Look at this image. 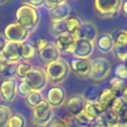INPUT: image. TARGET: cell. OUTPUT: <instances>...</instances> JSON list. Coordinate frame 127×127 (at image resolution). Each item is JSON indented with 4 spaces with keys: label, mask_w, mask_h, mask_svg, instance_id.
I'll use <instances>...</instances> for the list:
<instances>
[{
    "label": "cell",
    "mask_w": 127,
    "mask_h": 127,
    "mask_svg": "<svg viewBox=\"0 0 127 127\" xmlns=\"http://www.w3.org/2000/svg\"><path fill=\"white\" fill-rule=\"evenodd\" d=\"M15 18L18 24L23 26L31 33L38 27L41 15L38 9L28 5L27 3H23L17 8L15 12Z\"/></svg>",
    "instance_id": "cell-1"
},
{
    "label": "cell",
    "mask_w": 127,
    "mask_h": 127,
    "mask_svg": "<svg viewBox=\"0 0 127 127\" xmlns=\"http://www.w3.org/2000/svg\"><path fill=\"white\" fill-rule=\"evenodd\" d=\"M44 70L46 72L49 82L58 85L67 77L70 68L68 64L64 60L60 59L56 62L47 64Z\"/></svg>",
    "instance_id": "cell-2"
},
{
    "label": "cell",
    "mask_w": 127,
    "mask_h": 127,
    "mask_svg": "<svg viewBox=\"0 0 127 127\" xmlns=\"http://www.w3.org/2000/svg\"><path fill=\"white\" fill-rule=\"evenodd\" d=\"M121 2V0H95L93 6L99 18L112 19L120 12Z\"/></svg>",
    "instance_id": "cell-3"
},
{
    "label": "cell",
    "mask_w": 127,
    "mask_h": 127,
    "mask_svg": "<svg viewBox=\"0 0 127 127\" xmlns=\"http://www.w3.org/2000/svg\"><path fill=\"white\" fill-rule=\"evenodd\" d=\"M24 80L29 84L32 90L39 92L44 90L49 83L44 68L39 66H33Z\"/></svg>",
    "instance_id": "cell-4"
},
{
    "label": "cell",
    "mask_w": 127,
    "mask_h": 127,
    "mask_svg": "<svg viewBox=\"0 0 127 127\" xmlns=\"http://www.w3.org/2000/svg\"><path fill=\"white\" fill-rule=\"evenodd\" d=\"M111 70L110 62L103 57H98L90 61L89 77L95 81H101L107 77Z\"/></svg>",
    "instance_id": "cell-5"
},
{
    "label": "cell",
    "mask_w": 127,
    "mask_h": 127,
    "mask_svg": "<svg viewBox=\"0 0 127 127\" xmlns=\"http://www.w3.org/2000/svg\"><path fill=\"white\" fill-rule=\"evenodd\" d=\"M32 118L34 124H39L43 126H47L54 118L53 108L50 106L45 98L32 109Z\"/></svg>",
    "instance_id": "cell-6"
},
{
    "label": "cell",
    "mask_w": 127,
    "mask_h": 127,
    "mask_svg": "<svg viewBox=\"0 0 127 127\" xmlns=\"http://www.w3.org/2000/svg\"><path fill=\"white\" fill-rule=\"evenodd\" d=\"M3 36L5 37L7 42L22 44L24 42H27V39L30 36V32L17 22H12L5 27Z\"/></svg>",
    "instance_id": "cell-7"
},
{
    "label": "cell",
    "mask_w": 127,
    "mask_h": 127,
    "mask_svg": "<svg viewBox=\"0 0 127 127\" xmlns=\"http://www.w3.org/2000/svg\"><path fill=\"white\" fill-rule=\"evenodd\" d=\"M65 98L66 95L64 88L60 85H54L48 89L45 99L52 108H56L62 106L65 102Z\"/></svg>",
    "instance_id": "cell-8"
},
{
    "label": "cell",
    "mask_w": 127,
    "mask_h": 127,
    "mask_svg": "<svg viewBox=\"0 0 127 127\" xmlns=\"http://www.w3.org/2000/svg\"><path fill=\"white\" fill-rule=\"evenodd\" d=\"M94 47H95L94 42H90L84 39H79L75 41L72 55L75 59L88 60L89 57L93 54Z\"/></svg>",
    "instance_id": "cell-9"
},
{
    "label": "cell",
    "mask_w": 127,
    "mask_h": 127,
    "mask_svg": "<svg viewBox=\"0 0 127 127\" xmlns=\"http://www.w3.org/2000/svg\"><path fill=\"white\" fill-rule=\"evenodd\" d=\"M17 95V81L15 78L4 79L0 83V97L7 102H12Z\"/></svg>",
    "instance_id": "cell-10"
},
{
    "label": "cell",
    "mask_w": 127,
    "mask_h": 127,
    "mask_svg": "<svg viewBox=\"0 0 127 127\" xmlns=\"http://www.w3.org/2000/svg\"><path fill=\"white\" fill-rule=\"evenodd\" d=\"M64 103L67 113L73 118L77 116L79 113H81L84 110L85 106V101L82 98L81 94H74L70 96Z\"/></svg>",
    "instance_id": "cell-11"
},
{
    "label": "cell",
    "mask_w": 127,
    "mask_h": 127,
    "mask_svg": "<svg viewBox=\"0 0 127 127\" xmlns=\"http://www.w3.org/2000/svg\"><path fill=\"white\" fill-rule=\"evenodd\" d=\"M69 68L81 78H88L90 75V61L83 59H71Z\"/></svg>",
    "instance_id": "cell-12"
},
{
    "label": "cell",
    "mask_w": 127,
    "mask_h": 127,
    "mask_svg": "<svg viewBox=\"0 0 127 127\" xmlns=\"http://www.w3.org/2000/svg\"><path fill=\"white\" fill-rule=\"evenodd\" d=\"M55 46L58 48L60 53H64V54H72L74 45H75V40L69 33H64L59 37L56 38L55 41Z\"/></svg>",
    "instance_id": "cell-13"
},
{
    "label": "cell",
    "mask_w": 127,
    "mask_h": 127,
    "mask_svg": "<svg viewBox=\"0 0 127 127\" xmlns=\"http://www.w3.org/2000/svg\"><path fill=\"white\" fill-rule=\"evenodd\" d=\"M9 64H18L21 60V44L7 42L2 52Z\"/></svg>",
    "instance_id": "cell-14"
},
{
    "label": "cell",
    "mask_w": 127,
    "mask_h": 127,
    "mask_svg": "<svg viewBox=\"0 0 127 127\" xmlns=\"http://www.w3.org/2000/svg\"><path fill=\"white\" fill-rule=\"evenodd\" d=\"M94 45H96L97 50L101 54H109L113 52L114 43H113L112 35L109 33H103L98 35V37L94 42Z\"/></svg>",
    "instance_id": "cell-15"
},
{
    "label": "cell",
    "mask_w": 127,
    "mask_h": 127,
    "mask_svg": "<svg viewBox=\"0 0 127 127\" xmlns=\"http://www.w3.org/2000/svg\"><path fill=\"white\" fill-rule=\"evenodd\" d=\"M40 59L47 64L53 62H56L61 59V53L58 50V48L53 43H49V45L43 49L42 51L38 52Z\"/></svg>",
    "instance_id": "cell-16"
},
{
    "label": "cell",
    "mask_w": 127,
    "mask_h": 127,
    "mask_svg": "<svg viewBox=\"0 0 127 127\" xmlns=\"http://www.w3.org/2000/svg\"><path fill=\"white\" fill-rule=\"evenodd\" d=\"M79 37L80 39L95 42L96 38L98 37V29L92 22L84 21L81 23L79 28Z\"/></svg>",
    "instance_id": "cell-17"
},
{
    "label": "cell",
    "mask_w": 127,
    "mask_h": 127,
    "mask_svg": "<svg viewBox=\"0 0 127 127\" xmlns=\"http://www.w3.org/2000/svg\"><path fill=\"white\" fill-rule=\"evenodd\" d=\"M69 14H70V7L64 1L61 5L57 6L55 9L50 11V19H51V22L64 21L69 16Z\"/></svg>",
    "instance_id": "cell-18"
},
{
    "label": "cell",
    "mask_w": 127,
    "mask_h": 127,
    "mask_svg": "<svg viewBox=\"0 0 127 127\" xmlns=\"http://www.w3.org/2000/svg\"><path fill=\"white\" fill-rule=\"evenodd\" d=\"M116 93L110 88V87H105L102 90H100L98 98H97V103L104 109L107 110L110 108L113 100L116 98Z\"/></svg>",
    "instance_id": "cell-19"
},
{
    "label": "cell",
    "mask_w": 127,
    "mask_h": 127,
    "mask_svg": "<svg viewBox=\"0 0 127 127\" xmlns=\"http://www.w3.org/2000/svg\"><path fill=\"white\" fill-rule=\"evenodd\" d=\"M121 115L113 112L110 109L105 110L101 116L99 117V119L102 121V123L104 124V126H114V125H119V121H120Z\"/></svg>",
    "instance_id": "cell-20"
},
{
    "label": "cell",
    "mask_w": 127,
    "mask_h": 127,
    "mask_svg": "<svg viewBox=\"0 0 127 127\" xmlns=\"http://www.w3.org/2000/svg\"><path fill=\"white\" fill-rule=\"evenodd\" d=\"M37 54L35 46L30 42H24L21 44V59L26 63L33 60Z\"/></svg>",
    "instance_id": "cell-21"
},
{
    "label": "cell",
    "mask_w": 127,
    "mask_h": 127,
    "mask_svg": "<svg viewBox=\"0 0 127 127\" xmlns=\"http://www.w3.org/2000/svg\"><path fill=\"white\" fill-rule=\"evenodd\" d=\"M112 38L114 43V49L127 47V29L117 30L112 35Z\"/></svg>",
    "instance_id": "cell-22"
},
{
    "label": "cell",
    "mask_w": 127,
    "mask_h": 127,
    "mask_svg": "<svg viewBox=\"0 0 127 127\" xmlns=\"http://www.w3.org/2000/svg\"><path fill=\"white\" fill-rule=\"evenodd\" d=\"M84 111L94 119H97L101 116V114L105 110L97 103V101H95V102H85Z\"/></svg>",
    "instance_id": "cell-23"
},
{
    "label": "cell",
    "mask_w": 127,
    "mask_h": 127,
    "mask_svg": "<svg viewBox=\"0 0 127 127\" xmlns=\"http://www.w3.org/2000/svg\"><path fill=\"white\" fill-rule=\"evenodd\" d=\"M99 92H100V90L97 86L90 85V86H87L84 89L81 96H82V98L84 99L85 102H95V101H97Z\"/></svg>",
    "instance_id": "cell-24"
},
{
    "label": "cell",
    "mask_w": 127,
    "mask_h": 127,
    "mask_svg": "<svg viewBox=\"0 0 127 127\" xmlns=\"http://www.w3.org/2000/svg\"><path fill=\"white\" fill-rule=\"evenodd\" d=\"M64 23H65L66 32L69 33V34H73L74 32L79 30L82 21L76 16H68L64 20Z\"/></svg>",
    "instance_id": "cell-25"
},
{
    "label": "cell",
    "mask_w": 127,
    "mask_h": 127,
    "mask_svg": "<svg viewBox=\"0 0 127 127\" xmlns=\"http://www.w3.org/2000/svg\"><path fill=\"white\" fill-rule=\"evenodd\" d=\"M17 64H5L0 66V76L4 79H11L16 76Z\"/></svg>",
    "instance_id": "cell-26"
},
{
    "label": "cell",
    "mask_w": 127,
    "mask_h": 127,
    "mask_svg": "<svg viewBox=\"0 0 127 127\" xmlns=\"http://www.w3.org/2000/svg\"><path fill=\"white\" fill-rule=\"evenodd\" d=\"M43 99H44V97H43L42 92L34 91V90H32V91L25 97L26 104H27L30 108H32V109H33L34 107H36Z\"/></svg>",
    "instance_id": "cell-27"
},
{
    "label": "cell",
    "mask_w": 127,
    "mask_h": 127,
    "mask_svg": "<svg viewBox=\"0 0 127 127\" xmlns=\"http://www.w3.org/2000/svg\"><path fill=\"white\" fill-rule=\"evenodd\" d=\"M26 124L27 121L24 115L20 113H12L8 120L7 127H26Z\"/></svg>",
    "instance_id": "cell-28"
},
{
    "label": "cell",
    "mask_w": 127,
    "mask_h": 127,
    "mask_svg": "<svg viewBox=\"0 0 127 127\" xmlns=\"http://www.w3.org/2000/svg\"><path fill=\"white\" fill-rule=\"evenodd\" d=\"M32 67H33V65L29 63H26V62L18 63L17 66H16V76L18 78H20L21 80H24L25 77L27 76V74L32 69Z\"/></svg>",
    "instance_id": "cell-29"
},
{
    "label": "cell",
    "mask_w": 127,
    "mask_h": 127,
    "mask_svg": "<svg viewBox=\"0 0 127 127\" xmlns=\"http://www.w3.org/2000/svg\"><path fill=\"white\" fill-rule=\"evenodd\" d=\"M50 31L55 38L66 33V28H65V23L64 21H59V22H51L50 26Z\"/></svg>",
    "instance_id": "cell-30"
},
{
    "label": "cell",
    "mask_w": 127,
    "mask_h": 127,
    "mask_svg": "<svg viewBox=\"0 0 127 127\" xmlns=\"http://www.w3.org/2000/svg\"><path fill=\"white\" fill-rule=\"evenodd\" d=\"M109 84H110V88L116 93L117 96H120V93L121 91L123 90V88L126 86V82L125 80H122L118 77H112L109 81Z\"/></svg>",
    "instance_id": "cell-31"
},
{
    "label": "cell",
    "mask_w": 127,
    "mask_h": 127,
    "mask_svg": "<svg viewBox=\"0 0 127 127\" xmlns=\"http://www.w3.org/2000/svg\"><path fill=\"white\" fill-rule=\"evenodd\" d=\"M74 119L80 126H84V127H89L92 124V122L95 120L93 117H91L89 114H87L84 110L81 113H79L77 116H75Z\"/></svg>",
    "instance_id": "cell-32"
},
{
    "label": "cell",
    "mask_w": 127,
    "mask_h": 127,
    "mask_svg": "<svg viewBox=\"0 0 127 127\" xmlns=\"http://www.w3.org/2000/svg\"><path fill=\"white\" fill-rule=\"evenodd\" d=\"M11 115V109L6 105L0 104V127H7V123Z\"/></svg>",
    "instance_id": "cell-33"
},
{
    "label": "cell",
    "mask_w": 127,
    "mask_h": 127,
    "mask_svg": "<svg viewBox=\"0 0 127 127\" xmlns=\"http://www.w3.org/2000/svg\"><path fill=\"white\" fill-rule=\"evenodd\" d=\"M126 104H125V102L121 99V97L120 96H116V98L113 100V102H112V104H111V106H110V110H112L113 112H115V113H117V114H119V115H121L122 113H123V111H124V109L126 108Z\"/></svg>",
    "instance_id": "cell-34"
},
{
    "label": "cell",
    "mask_w": 127,
    "mask_h": 127,
    "mask_svg": "<svg viewBox=\"0 0 127 127\" xmlns=\"http://www.w3.org/2000/svg\"><path fill=\"white\" fill-rule=\"evenodd\" d=\"M69 122L66 118L63 117H55L50 121V123L46 127H69Z\"/></svg>",
    "instance_id": "cell-35"
},
{
    "label": "cell",
    "mask_w": 127,
    "mask_h": 127,
    "mask_svg": "<svg viewBox=\"0 0 127 127\" xmlns=\"http://www.w3.org/2000/svg\"><path fill=\"white\" fill-rule=\"evenodd\" d=\"M31 91H32L31 87L25 80H20L19 82H17V93L20 96L26 97Z\"/></svg>",
    "instance_id": "cell-36"
},
{
    "label": "cell",
    "mask_w": 127,
    "mask_h": 127,
    "mask_svg": "<svg viewBox=\"0 0 127 127\" xmlns=\"http://www.w3.org/2000/svg\"><path fill=\"white\" fill-rule=\"evenodd\" d=\"M114 74H115V77H118L122 80H125L127 79V66L126 64H118L115 69H114Z\"/></svg>",
    "instance_id": "cell-37"
},
{
    "label": "cell",
    "mask_w": 127,
    "mask_h": 127,
    "mask_svg": "<svg viewBox=\"0 0 127 127\" xmlns=\"http://www.w3.org/2000/svg\"><path fill=\"white\" fill-rule=\"evenodd\" d=\"M113 52H114L116 58H117L120 62H122V63H127V47L113 49Z\"/></svg>",
    "instance_id": "cell-38"
},
{
    "label": "cell",
    "mask_w": 127,
    "mask_h": 127,
    "mask_svg": "<svg viewBox=\"0 0 127 127\" xmlns=\"http://www.w3.org/2000/svg\"><path fill=\"white\" fill-rule=\"evenodd\" d=\"M64 0H44V7L49 10V11H52L53 9H55L57 6L61 5L62 3H64Z\"/></svg>",
    "instance_id": "cell-39"
},
{
    "label": "cell",
    "mask_w": 127,
    "mask_h": 127,
    "mask_svg": "<svg viewBox=\"0 0 127 127\" xmlns=\"http://www.w3.org/2000/svg\"><path fill=\"white\" fill-rule=\"evenodd\" d=\"M49 41L47 40V39H45V38H39L37 41H36V45H35V48H36V50L38 51V52H40V51H42L43 49H45L48 45H49Z\"/></svg>",
    "instance_id": "cell-40"
},
{
    "label": "cell",
    "mask_w": 127,
    "mask_h": 127,
    "mask_svg": "<svg viewBox=\"0 0 127 127\" xmlns=\"http://www.w3.org/2000/svg\"><path fill=\"white\" fill-rule=\"evenodd\" d=\"M25 3H27L28 5L36 8V9H38V8H40V7H42L44 5V0H29V1L25 2Z\"/></svg>",
    "instance_id": "cell-41"
},
{
    "label": "cell",
    "mask_w": 127,
    "mask_h": 127,
    "mask_svg": "<svg viewBox=\"0 0 127 127\" xmlns=\"http://www.w3.org/2000/svg\"><path fill=\"white\" fill-rule=\"evenodd\" d=\"M89 127H105V126H104V124L102 123V121H101L99 118H97V119H95V120L92 122V124H91Z\"/></svg>",
    "instance_id": "cell-42"
},
{
    "label": "cell",
    "mask_w": 127,
    "mask_h": 127,
    "mask_svg": "<svg viewBox=\"0 0 127 127\" xmlns=\"http://www.w3.org/2000/svg\"><path fill=\"white\" fill-rule=\"evenodd\" d=\"M120 97H121V99L125 102V104L127 105V86H125V87L123 88V90L121 91Z\"/></svg>",
    "instance_id": "cell-43"
},
{
    "label": "cell",
    "mask_w": 127,
    "mask_h": 127,
    "mask_svg": "<svg viewBox=\"0 0 127 127\" xmlns=\"http://www.w3.org/2000/svg\"><path fill=\"white\" fill-rule=\"evenodd\" d=\"M120 11L123 13L124 16L127 17V0L121 2V8H120Z\"/></svg>",
    "instance_id": "cell-44"
},
{
    "label": "cell",
    "mask_w": 127,
    "mask_h": 127,
    "mask_svg": "<svg viewBox=\"0 0 127 127\" xmlns=\"http://www.w3.org/2000/svg\"><path fill=\"white\" fill-rule=\"evenodd\" d=\"M6 43H7V40L5 39V37H4L3 35H0V53L3 52Z\"/></svg>",
    "instance_id": "cell-45"
},
{
    "label": "cell",
    "mask_w": 127,
    "mask_h": 127,
    "mask_svg": "<svg viewBox=\"0 0 127 127\" xmlns=\"http://www.w3.org/2000/svg\"><path fill=\"white\" fill-rule=\"evenodd\" d=\"M119 127H127V116H121L119 121Z\"/></svg>",
    "instance_id": "cell-46"
},
{
    "label": "cell",
    "mask_w": 127,
    "mask_h": 127,
    "mask_svg": "<svg viewBox=\"0 0 127 127\" xmlns=\"http://www.w3.org/2000/svg\"><path fill=\"white\" fill-rule=\"evenodd\" d=\"M8 64V62L6 61V59H5V57L3 56V54L0 53V66L3 65V64Z\"/></svg>",
    "instance_id": "cell-47"
},
{
    "label": "cell",
    "mask_w": 127,
    "mask_h": 127,
    "mask_svg": "<svg viewBox=\"0 0 127 127\" xmlns=\"http://www.w3.org/2000/svg\"><path fill=\"white\" fill-rule=\"evenodd\" d=\"M121 116H127V106H126V108L124 109V111H123V113L121 114Z\"/></svg>",
    "instance_id": "cell-48"
},
{
    "label": "cell",
    "mask_w": 127,
    "mask_h": 127,
    "mask_svg": "<svg viewBox=\"0 0 127 127\" xmlns=\"http://www.w3.org/2000/svg\"><path fill=\"white\" fill-rule=\"evenodd\" d=\"M32 127H46V126H43V125H39V124H33Z\"/></svg>",
    "instance_id": "cell-49"
},
{
    "label": "cell",
    "mask_w": 127,
    "mask_h": 127,
    "mask_svg": "<svg viewBox=\"0 0 127 127\" xmlns=\"http://www.w3.org/2000/svg\"><path fill=\"white\" fill-rule=\"evenodd\" d=\"M6 2H7L6 0H1V1H0V5H2V4H4V3H6Z\"/></svg>",
    "instance_id": "cell-50"
},
{
    "label": "cell",
    "mask_w": 127,
    "mask_h": 127,
    "mask_svg": "<svg viewBox=\"0 0 127 127\" xmlns=\"http://www.w3.org/2000/svg\"><path fill=\"white\" fill-rule=\"evenodd\" d=\"M79 127H84V126H79Z\"/></svg>",
    "instance_id": "cell-51"
},
{
    "label": "cell",
    "mask_w": 127,
    "mask_h": 127,
    "mask_svg": "<svg viewBox=\"0 0 127 127\" xmlns=\"http://www.w3.org/2000/svg\"><path fill=\"white\" fill-rule=\"evenodd\" d=\"M126 86H127V82H126Z\"/></svg>",
    "instance_id": "cell-52"
},
{
    "label": "cell",
    "mask_w": 127,
    "mask_h": 127,
    "mask_svg": "<svg viewBox=\"0 0 127 127\" xmlns=\"http://www.w3.org/2000/svg\"><path fill=\"white\" fill-rule=\"evenodd\" d=\"M126 66H127V65H126Z\"/></svg>",
    "instance_id": "cell-53"
}]
</instances>
